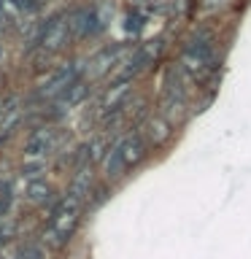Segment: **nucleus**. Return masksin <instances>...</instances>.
<instances>
[{
	"instance_id": "dca6fc26",
	"label": "nucleus",
	"mask_w": 251,
	"mask_h": 259,
	"mask_svg": "<svg viewBox=\"0 0 251 259\" xmlns=\"http://www.w3.org/2000/svg\"><path fill=\"white\" fill-rule=\"evenodd\" d=\"M0 60H3V46H0Z\"/></svg>"
},
{
	"instance_id": "4468645a",
	"label": "nucleus",
	"mask_w": 251,
	"mask_h": 259,
	"mask_svg": "<svg viewBox=\"0 0 251 259\" xmlns=\"http://www.w3.org/2000/svg\"><path fill=\"white\" fill-rule=\"evenodd\" d=\"M22 259H44V251L35 248V246H27V248H22Z\"/></svg>"
},
{
	"instance_id": "6e6552de",
	"label": "nucleus",
	"mask_w": 251,
	"mask_h": 259,
	"mask_svg": "<svg viewBox=\"0 0 251 259\" xmlns=\"http://www.w3.org/2000/svg\"><path fill=\"white\" fill-rule=\"evenodd\" d=\"M130 95V81H116V84L111 87V92L105 95V100H103V108H119L121 100Z\"/></svg>"
},
{
	"instance_id": "ddd939ff",
	"label": "nucleus",
	"mask_w": 251,
	"mask_h": 259,
	"mask_svg": "<svg viewBox=\"0 0 251 259\" xmlns=\"http://www.w3.org/2000/svg\"><path fill=\"white\" fill-rule=\"evenodd\" d=\"M14 6L19 8V11H24V14H35L40 8V0H14Z\"/></svg>"
},
{
	"instance_id": "0eeeda50",
	"label": "nucleus",
	"mask_w": 251,
	"mask_h": 259,
	"mask_svg": "<svg viewBox=\"0 0 251 259\" xmlns=\"http://www.w3.org/2000/svg\"><path fill=\"white\" fill-rule=\"evenodd\" d=\"M89 184H92V173H89L87 167H81L78 176L73 178V184H70V197L81 202V200H84V194H89Z\"/></svg>"
},
{
	"instance_id": "f8f14e48",
	"label": "nucleus",
	"mask_w": 251,
	"mask_h": 259,
	"mask_svg": "<svg viewBox=\"0 0 251 259\" xmlns=\"http://www.w3.org/2000/svg\"><path fill=\"white\" fill-rule=\"evenodd\" d=\"M230 6V0H202V14H216Z\"/></svg>"
},
{
	"instance_id": "9b49d317",
	"label": "nucleus",
	"mask_w": 251,
	"mask_h": 259,
	"mask_svg": "<svg viewBox=\"0 0 251 259\" xmlns=\"http://www.w3.org/2000/svg\"><path fill=\"white\" fill-rule=\"evenodd\" d=\"M49 197H52V186L44 184V181L32 184L30 192H27V200H30V202H46Z\"/></svg>"
},
{
	"instance_id": "2eb2a0df",
	"label": "nucleus",
	"mask_w": 251,
	"mask_h": 259,
	"mask_svg": "<svg viewBox=\"0 0 251 259\" xmlns=\"http://www.w3.org/2000/svg\"><path fill=\"white\" fill-rule=\"evenodd\" d=\"M44 167H46L44 162H32V165H27V167H24V176L35 178V176H40V170H44Z\"/></svg>"
},
{
	"instance_id": "7ed1b4c3",
	"label": "nucleus",
	"mask_w": 251,
	"mask_h": 259,
	"mask_svg": "<svg viewBox=\"0 0 251 259\" xmlns=\"http://www.w3.org/2000/svg\"><path fill=\"white\" fill-rule=\"evenodd\" d=\"M65 40H68V22H62V19L49 22L44 27V32H40V49H46V52L62 49Z\"/></svg>"
},
{
	"instance_id": "423d86ee",
	"label": "nucleus",
	"mask_w": 251,
	"mask_h": 259,
	"mask_svg": "<svg viewBox=\"0 0 251 259\" xmlns=\"http://www.w3.org/2000/svg\"><path fill=\"white\" fill-rule=\"evenodd\" d=\"M146 135H149V141H151L154 146L165 143L168 135H170V121H165L162 116H154V119L149 121V127H146Z\"/></svg>"
},
{
	"instance_id": "20e7f679",
	"label": "nucleus",
	"mask_w": 251,
	"mask_h": 259,
	"mask_svg": "<svg viewBox=\"0 0 251 259\" xmlns=\"http://www.w3.org/2000/svg\"><path fill=\"white\" fill-rule=\"evenodd\" d=\"M54 146H57L54 130H38V133L30 138L27 151H24V154H27V157H44V154L54 151Z\"/></svg>"
},
{
	"instance_id": "f257e3e1",
	"label": "nucleus",
	"mask_w": 251,
	"mask_h": 259,
	"mask_svg": "<svg viewBox=\"0 0 251 259\" xmlns=\"http://www.w3.org/2000/svg\"><path fill=\"white\" fill-rule=\"evenodd\" d=\"M78 200H62L60 205L54 208V216H52V224H49V232H46V243L54 248H60L65 240L73 235V230H76L78 224Z\"/></svg>"
},
{
	"instance_id": "9d476101",
	"label": "nucleus",
	"mask_w": 251,
	"mask_h": 259,
	"mask_svg": "<svg viewBox=\"0 0 251 259\" xmlns=\"http://www.w3.org/2000/svg\"><path fill=\"white\" fill-rule=\"evenodd\" d=\"M116 57H119V49H105L103 54H97L95 57V73H105L116 62Z\"/></svg>"
},
{
	"instance_id": "f03ea898",
	"label": "nucleus",
	"mask_w": 251,
	"mask_h": 259,
	"mask_svg": "<svg viewBox=\"0 0 251 259\" xmlns=\"http://www.w3.org/2000/svg\"><path fill=\"white\" fill-rule=\"evenodd\" d=\"M68 30L78 38H87V35H95V32L103 30V19L92 11V8H81V11H76L68 19Z\"/></svg>"
},
{
	"instance_id": "39448f33",
	"label": "nucleus",
	"mask_w": 251,
	"mask_h": 259,
	"mask_svg": "<svg viewBox=\"0 0 251 259\" xmlns=\"http://www.w3.org/2000/svg\"><path fill=\"white\" fill-rule=\"evenodd\" d=\"M119 151H121V159H124V165H138V162L143 159L146 154V143L141 135H130L124 141H119Z\"/></svg>"
},
{
	"instance_id": "1a4fd4ad",
	"label": "nucleus",
	"mask_w": 251,
	"mask_h": 259,
	"mask_svg": "<svg viewBox=\"0 0 251 259\" xmlns=\"http://www.w3.org/2000/svg\"><path fill=\"white\" fill-rule=\"evenodd\" d=\"M124 170H127V165H124V159H121V151H119V143H116L111 149V154L105 157V176H108V178H119Z\"/></svg>"
}]
</instances>
